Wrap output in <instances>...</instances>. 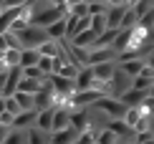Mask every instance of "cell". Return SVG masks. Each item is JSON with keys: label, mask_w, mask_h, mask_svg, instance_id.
<instances>
[{"label": "cell", "mask_w": 154, "mask_h": 144, "mask_svg": "<svg viewBox=\"0 0 154 144\" xmlns=\"http://www.w3.org/2000/svg\"><path fill=\"white\" fill-rule=\"evenodd\" d=\"M139 25H142V28H146V30H154V5L144 13L142 18H139Z\"/></svg>", "instance_id": "obj_29"}, {"label": "cell", "mask_w": 154, "mask_h": 144, "mask_svg": "<svg viewBox=\"0 0 154 144\" xmlns=\"http://www.w3.org/2000/svg\"><path fill=\"white\" fill-rule=\"evenodd\" d=\"M96 81H109V78L114 76V71H116V58H111V61H101V63H94L91 66Z\"/></svg>", "instance_id": "obj_7"}, {"label": "cell", "mask_w": 154, "mask_h": 144, "mask_svg": "<svg viewBox=\"0 0 154 144\" xmlns=\"http://www.w3.org/2000/svg\"><path fill=\"white\" fill-rule=\"evenodd\" d=\"M15 36L20 38V45H23V48H38L43 41H48V38H51L48 30L41 28V25H35V23H28L23 30H18Z\"/></svg>", "instance_id": "obj_1"}, {"label": "cell", "mask_w": 154, "mask_h": 144, "mask_svg": "<svg viewBox=\"0 0 154 144\" xmlns=\"http://www.w3.org/2000/svg\"><path fill=\"white\" fill-rule=\"evenodd\" d=\"M3 66H20V48H5L3 51Z\"/></svg>", "instance_id": "obj_20"}, {"label": "cell", "mask_w": 154, "mask_h": 144, "mask_svg": "<svg viewBox=\"0 0 154 144\" xmlns=\"http://www.w3.org/2000/svg\"><path fill=\"white\" fill-rule=\"evenodd\" d=\"M152 3H154V0H152Z\"/></svg>", "instance_id": "obj_42"}, {"label": "cell", "mask_w": 154, "mask_h": 144, "mask_svg": "<svg viewBox=\"0 0 154 144\" xmlns=\"http://www.w3.org/2000/svg\"><path fill=\"white\" fill-rule=\"evenodd\" d=\"M91 30L96 36L106 30V13H96V15H91Z\"/></svg>", "instance_id": "obj_25"}, {"label": "cell", "mask_w": 154, "mask_h": 144, "mask_svg": "<svg viewBox=\"0 0 154 144\" xmlns=\"http://www.w3.org/2000/svg\"><path fill=\"white\" fill-rule=\"evenodd\" d=\"M5 111H10V114H18L20 111V104L15 101V96H5Z\"/></svg>", "instance_id": "obj_33"}, {"label": "cell", "mask_w": 154, "mask_h": 144, "mask_svg": "<svg viewBox=\"0 0 154 144\" xmlns=\"http://www.w3.org/2000/svg\"><path fill=\"white\" fill-rule=\"evenodd\" d=\"M48 81L53 83L56 96H66V99H71V94L76 91L73 78H66V76H61V74H51V76H48Z\"/></svg>", "instance_id": "obj_3"}, {"label": "cell", "mask_w": 154, "mask_h": 144, "mask_svg": "<svg viewBox=\"0 0 154 144\" xmlns=\"http://www.w3.org/2000/svg\"><path fill=\"white\" fill-rule=\"evenodd\" d=\"M66 10H68V13H73L76 18H81V15H88V3H86V0H79V3L68 5Z\"/></svg>", "instance_id": "obj_27"}, {"label": "cell", "mask_w": 154, "mask_h": 144, "mask_svg": "<svg viewBox=\"0 0 154 144\" xmlns=\"http://www.w3.org/2000/svg\"><path fill=\"white\" fill-rule=\"evenodd\" d=\"M10 96H15V101L20 104V109H35V94H28V91H13Z\"/></svg>", "instance_id": "obj_18"}, {"label": "cell", "mask_w": 154, "mask_h": 144, "mask_svg": "<svg viewBox=\"0 0 154 144\" xmlns=\"http://www.w3.org/2000/svg\"><path fill=\"white\" fill-rule=\"evenodd\" d=\"M96 109H101L106 116H111V119H116V116H124V111H126V104L116 99V96H101L99 101L94 104Z\"/></svg>", "instance_id": "obj_2"}, {"label": "cell", "mask_w": 154, "mask_h": 144, "mask_svg": "<svg viewBox=\"0 0 154 144\" xmlns=\"http://www.w3.org/2000/svg\"><path fill=\"white\" fill-rule=\"evenodd\" d=\"M146 96H149V91H142V89H134V86H131V89H126L119 99L124 101L126 106H137V104H142Z\"/></svg>", "instance_id": "obj_10"}, {"label": "cell", "mask_w": 154, "mask_h": 144, "mask_svg": "<svg viewBox=\"0 0 154 144\" xmlns=\"http://www.w3.org/2000/svg\"><path fill=\"white\" fill-rule=\"evenodd\" d=\"M23 76V68L20 66H10L5 68V86H3V96H10L13 91L18 89V81H20Z\"/></svg>", "instance_id": "obj_6"}, {"label": "cell", "mask_w": 154, "mask_h": 144, "mask_svg": "<svg viewBox=\"0 0 154 144\" xmlns=\"http://www.w3.org/2000/svg\"><path fill=\"white\" fill-rule=\"evenodd\" d=\"M56 74H61V76H66V78H73L76 74H79V66H76L73 61H63L61 66H58V71Z\"/></svg>", "instance_id": "obj_26"}, {"label": "cell", "mask_w": 154, "mask_h": 144, "mask_svg": "<svg viewBox=\"0 0 154 144\" xmlns=\"http://www.w3.org/2000/svg\"><path fill=\"white\" fill-rule=\"evenodd\" d=\"M63 15H66V13H63ZM46 30H48V36H51V38H66V18H58V20H53Z\"/></svg>", "instance_id": "obj_22"}, {"label": "cell", "mask_w": 154, "mask_h": 144, "mask_svg": "<svg viewBox=\"0 0 154 144\" xmlns=\"http://www.w3.org/2000/svg\"><path fill=\"white\" fill-rule=\"evenodd\" d=\"M0 5H3V8H5V0H0Z\"/></svg>", "instance_id": "obj_40"}, {"label": "cell", "mask_w": 154, "mask_h": 144, "mask_svg": "<svg viewBox=\"0 0 154 144\" xmlns=\"http://www.w3.org/2000/svg\"><path fill=\"white\" fill-rule=\"evenodd\" d=\"M149 99L154 101V81H152V86H149Z\"/></svg>", "instance_id": "obj_38"}, {"label": "cell", "mask_w": 154, "mask_h": 144, "mask_svg": "<svg viewBox=\"0 0 154 144\" xmlns=\"http://www.w3.org/2000/svg\"><path fill=\"white\" fill-rule=\"evenodd\" d=\"M20 68H23V66H20ZM23 76H28V78H38V81H46V78H48L41 68H38V63H35V66H25V68H23Z\"/></svg>", "instance_id": "obj_28"}, {"label": "cell", "mask_w": 154, "mask_h": 144, "mask_svg": "<svg viewBox=\"0 0 154 144\" xmlns=\"http://www.w3.org/2000/svg\"><path fill=\"white\" fill-rule=\"evenodd\" d=\"M139 23V15L134 13L131 5H126V10H124V18H121V23H119V28H131V25H137Z\"/></svg>", "instance_id": "obj_24"}, {"label": "cell", "mask_w": 154, "mask_h": 144, "mask_svg": "<svg viewBox=\"0 0 154 144\" xmlns=\"http://www.w3.org/2000/svg\"><path fill=\"white\" fill-rule=\"evenodd\" d=\"M53 109H56V106L38 109V114H35V127H41V129H46V132H51V124H53Z\"/></svg>", "instance_id": "obj_14"}, {"label": "cell", "mask_w": 154, "mask_h": 144, "mask_svg": "<svg viewBox=\"0 0 154 144\" xmlns=\"http://www.w3.org/2000/svg\"><path fill=\"white\" fill-rule=\"evenodd\" d=\"M152 5H154V3H152V0H134V3H131V8H134V13H137V15H139V18H142V15H144V13H146V10H149V8H152Z\"/></svg>", "instance_id": "obj_30"}, {"label": "cell", "mask_w": 154, "mask_h": 144, "mask_svg": "<svg viewBox=\"0 0 154 144\" xmlns=\"http://www.w3.org/2000/svg\"><path fill=\"white\" fill-rule=\"evenodd\" d=\"M131 3H134V0H126V5H131Z\"/></svg>", "instance_id": "obj_41"}, {"label": "cell", "mask_w": 154, "mask_h": 144, "mask_svg": "<svg viewBox=\"0 0 154 144\" xmlns=\"http://www.w3.org/2000/svg\"><path fill=\"white\" fill-rule=\"evenodd\" d=\"M68 121H71V127L76 132H83V129L91 127V116H88V109H71L68 111Z\"/></svg>", "instance_id": "obj_4"}, {"label": "cell", "mask_w": 154, "mask_h": 144, "mask_svg": "<svg viewBox=\"0 0 154 144\" xmlns=\"http://www.w3.org/2000/svg\"><path fill=\"white\" fill-rule=\"evenodd\" d=\"M23 3H28V0H5V8L8 5H23Z\"/></svg>", "instance_id": "obj_35"}, {"label": "cell", "mask_w": 154, "mask_h": 144, "mask_svg": "<svg viewBox=\"0 0 154 144\" xmlns=\"http://www.w3.org/2000/svg\"><path fill=\"white\" fill-rule=\"evenodd\" d=\"M119 66L124 68L129 76H137L139 71H142V66H144V56H131V58H126V61H121Z\"/></svg>", "instance_id": "obj_15"}, {"label": "cell", "mask_w": 154, "mask_h": 144, "mask_svg": "<svg viewBox=\"0 0 154 144\" xmlns=\"http://www.w3.org/2000/svg\"><path fill=\"white\" fill-rule=\"evenodd\" d=\"M35 114H38V109H20L15 114V119H13V127H20V129L33 127L35 124Z\"/></svg>", "instance_id": "obj_9"}, {"label": "cell", "mask_w": 154, "mask_h": 144, "mask_svg": "<svg viewBox=\"0 0 154 144\" xmlns=\"http://www.w3.org/2000/svg\"><path fill=\"white\" fill-rule=\"evenodd\" d=\"M106 5H126V0H104Z\"/></svg>", "instance_id": "obj_36"}, {"label": "cell", "mask_w": 154, "mask_h": 144, "mask_svg": "<svg viewBox=\"0 0 154 144\" xmlns=\"http://www.w3.org/2000/svg\"><path fill=\"white\" fill-rule=\"evenodd\" d=\"M38 58H41V51L38 48H20V66H35Z\"/></svg>", "instance_id": "obj_17"}, {"label": "cell", "mask_w": 154, "mask_h": 144, "mask_svg": "<svg viewBox=\"0 0 154 144\" xmlns=\"http://www.w3.org/2000/svg\"><path fill=\"white\" fill-rule=\"evenodd\" d=\"M0 71H5V66H3V61H0Z\"/></svg>", "instance_id": "obj_39"}, {"label": "cell", "mask_w": 154, "mask_h": 144, "mask_svg": "<svg viewBox=\"0 0 154 144\" xmlns=\"http://www.w3.org/2000/svg\"><path fill=\"white\" fill-rule=\"evenodd\" d=\"M96 142L99 144H114V142H119V134L114 129H109V127H101L96 132Z\"/></svg>", "instance_id": "obj_23"}, {"label": "cell", "mask_w": 154, "mask_h": 144, "mask_svg": "<svg viewBox=\"0 0 154 144\" xmlns=\"http://www.w3.org/2000/svg\"><path fill=\"white\" fill-rule=\"evenodd\" d=\"M68 43H73V45H81V48H91L94 41H96V33L91 28H86V30H81V33H76L73 38H66Z\"/></svg>", "instance_id": "obj_12"}, {"label": "cell", "mask_w": 154, "mask_h": 144, "mask_svg": "<svg viewBox=\"0 0 154 144\" xmlns=\"http://www.w3.org/2000/svg\"><path fill=\"white\" fill-rule=\"evenodd\" d=\"M20 142H28V129H20V127H10V132L5 134L3 144H20Z\"/></svg>", "instance_id": "obj_16"}, {"label": "cell", "mask_w": 154, "mask_h": 144, "mask_svg": "<svg viewBox=\"0 0 154 144\" xmlns=\"http://www.w3.org/2000/svg\"><path fill=\"white\" fill-rule=\"evenodd\" d=\"M76 136H79V132H76L73 127H63V129H58V132H51V142L71 144V142H76Z\"/></svg>", "instance_id": "obj_13"}, {"label": "cell", "mask_w": 154, "mask_h": 144, "mask_svg": "<svg viewBox=\"0 0 154 144\" xmlns=\"http://www.w3.org/2000/svg\"><path fill=\"white\" fill-rule=\"evenodd\" d=\"M28 142H35V144H41V142H51V132H46V129H41V127H28Z\"/></svg>", "instance_id": "obj_21"}, {"label": "cell", "mask_w": 154, "mask_h": 144, "mask_svg": "<svg viewBox=\"0 0 154 144\" xmlns=\"http://www.w3.org/2000/svg\"><path fill=\"white\" fill-rule=\"evenodd\" d=\"M73 83H76V91H81V89H96V76H94L91 66H81L79 74L73 76Z\"/></svg>", "instance_id": "obj_5"}, {"label": "cell", "mask_w": 154, "mask_h": 144, "mask_svg": "<svg viewBox=\"0 0 154 144\" xmlns=\"http://www.w3.org/2000/svg\"><path fill=\"white\" fill-rule=\"evenodd\" d=\"M111 58H116L114 45H106V48H88V66L101 63V61H111Z\"/></svg>", "instance_id": "obj_8"}, {"label": "cell", "mask_w": 154, "mask_h": 144, "mask_svg": "<svg viewBox=\"0 0 154 144\" xmlns=\"http://www.w3.org/2000/svg\"><path fill=\"white\" fill-rule=\"evenodd\" d=\"M124 10H126V5H109L106 8V28H119Z\"/></svg>", "instance_id": "obj_11"}, {"label": "cell", "mask_w": 154, "mask_h": 144, "mask_svg": "<svg viewBox=\"0 0 154 144\" xmlns=\"http://www.w3.org/2000/svg\"><path fill=\"white\" fill-rule=\"evenodd\" d=\"M41 86H43V81H38V78L20 76V81H18V89H15V91H28V94H35Z\"/></svg>", "instance_id": "obj_19"}, {"label": "cell", "mask_w": 154, "mask_h": 144, "mask_svg": "<svg viewBox=\"0 0 154 144\" xmlns=\"http://www.w3.org/2000/svg\"><path fill=\"white\" fill-rule=\"evenodd\" d=\"M13 119H15V114H10V111H0V124H3V127H13Z\"/></svg>", "instance_id": "obj_34"}, {"label": "cell", "mask_w": 154, "mask_h": 144, "mask_svg": "<svg viewBox=\"0 0 154 144\" xmlns=\"http://www.w3.org/2000/svg\"><path fill=\"white\" fill-rule=\"evenodd\" d=\"M109 5L104 0H96V3H88V15H96V13H106Z\"/></svg>", "instance_id": "obj_32"}, {"label": "cell", "mask_w": 154, "mask_h": 144, "mask_svg": "<svg viewBox=\"0 0 154 144\" xmlns=\"http://www.w3.org/2000/svg\"><path fill=\"white\" fill-rule=\"evenodd\" d=\"M3 86H5V71H0V94H3Z\"/></svg>", "instance_id": "obj_37"}, {"label": "cell", "mask_w": 154, "mask_h": 144, "mask_svg": "<svg viewBox=\"0 0 154 144\" xmlns=\"http://www.w3.org/2000/svg\"><path fill=\"white\" fill-rule=\"evenodd\" d=\"M38 68H41L46 76H51V74H53V58H51V56H41V58H38Z\"/></svg>", "instance_id": "obj_31"}]
</instances>
